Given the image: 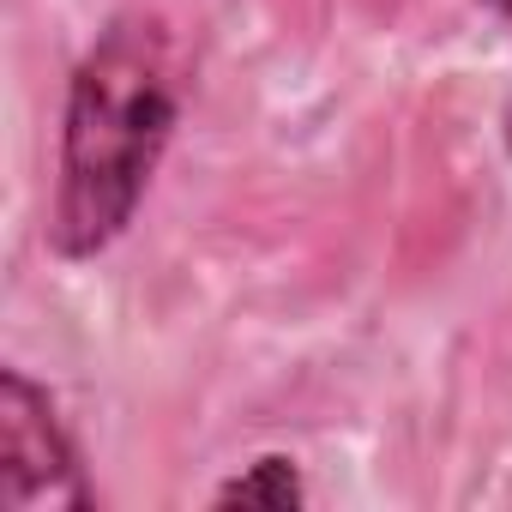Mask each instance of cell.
<instances>
[{"instance_id": "1", "label": "cell", "mask_w": 512, "mask_h": 512, "mask_svg": "<svg viewBox=\"0 0 512 512\" xmlns=\"http://www.w3.org/2000/svg\"><path fill=\"white\" fill-rule=\"evenodd\" d=\"M181 67L163 19H115L67 79L61 157L49 199V247L97 260L115 247L175 139Z\"/></svg>"}, {"instance_id": "4", "label": "cell", "mask_w": 512, "mask_h": 512, "mask_svg": "<svg viewBox=\"0 0 512 512\" xmlns=\"http://www.w3.org/2000/svg\"><path fill=\"white\" fill-rule=\"evenodd\" d=\"M488 7H494V13H512V0H488Z\"/></svg>"}, {"instance_id": "2", "label": "cell", "mask_w": 512, "mask_h": 512, "mask_svg": "<svg viewBox=\"0 0 512 512\" xmlns=\"http://www.w3.org/2000/svg\"><path fill=\"white\" fill-rule=\"evenodd\" d=\"M97 494L85 482L79 446L55 398L25 374H0V506L7 512H85Z\"/></svg>"}, {"instance_id": "3", "label": "cell", "mask_w": 512, "mask_h": 512, "mask_svg": "<svg viewBox=\"0 0 512 512\" xmlns=\"http://www.w3.org/2000/svg\"><path fill=\"white\" fill-rule=\"evenodd\" d=\"M211 500H217V506H260V512H290V506H302V500H308V482H302L296 458H284V452H266V458H253L241 476L217 482V488H211Z\"/></svg>"}]
</instances>
